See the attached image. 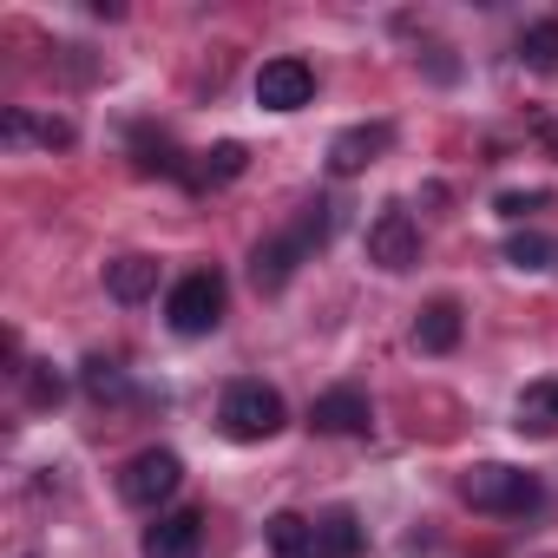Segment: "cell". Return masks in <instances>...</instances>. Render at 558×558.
<instances>
[{
	"instance_id": "8",
	"label": "cell",
	"mask_w": 558,
	"mask_h": 558,
	"mask_svg": "<svg viewBox=\"0 0 558 558\" xmlns=\"http://www.w3.org/2000/svg\"><path fill=\"white\" fill-rule=\"evenodd\" d=\"M145 558H197L204 551V512L197 506H178V512H158L145 525Z\"/></svg>"
},
{
	"instance_id": "10",
	"label": "cell",
	"mask_w": 558,
	"mask_h": 558,
	"mask_svg": "<svg viewBox=\"0 0 558 558\" xmlns=\"http://www.w3.org/2000/svg\"><path fill=\"white\" fill-rule=\"evenodd\" d=\"M310 427L316 434H368L375 427V408H368L362 388H329V395L310 401Z\"/></svg>"
},
{
	"instance_id": "12",
	"label": "cell",
	"mask_w": 558,
	"mask_h": 558,
	"mask_svg": "<svg viewBox=\"0 0 558 558\" xmlns=\"http://www.w3.org/2000/svg\"><path fill=\"white\" fill-rule=\"evenodd\" d=\"M106 296L125 303V310L132 303H151L158 296V256H138V250L132 256H112L106 263Z\"/></svg>"
},
{
	"instance_id": "22",
	"label": "cell",
	"mask_w": 558,
	"mask_h": 558,
	"mask_svg": "<svg viewBox=\"0 0 558 558\" xmlns=\"http://www.w3.org/2000/svg\"><path fill=\"white\" fill-rule=\"evenodd\" d=\"M21 388H27V401H34V408H60V401H66V375H60L53 362H27Z\"/></svg>"
},
{
	"instance_id": "5",
	"label": "cell",
	"mask_w": 558,
	"mask_h": 558,
	"mask_svg": "<svg viewBox=\"0 0 558 558\" xmlns=\"http://www.w3.org/2000/svg\"><path fill=\"white\" fill-rule=\"evenodd\" d=\"M178 486H184V460H178L171 447H145V453H132V460L119 466V499H125V506L158 512Z\"/></svg>"
},
{
	"instance_id": "14",
	"label": "cell",
	"mask_w": 558,
	"mask_h": 558,
	"mask_svg": "<svg viewBox=\"0 0 558 558\" xmlns=\"http://www.w3.org/2000/svg\"><path fill=\"white\" fill-rule=\"evenodd\" d=\"M0 138H8V151H21V145H47V151H66L80 132H73V119H34V112H8L0 119Z\"/></svg>"
},
{
	"instance_id": "19",
	"label": "cell",
	"mask_w": 558,
	"mask_h": 558,
	"mask_svg": "<svg viewBox=\"0 0 558 558\" xmlns=\"http://www.w3.org/2000/svg\"><path fill=\"white\" fill-rule=\"evenodd\" d=\"M80 388H86L93 401H132V381H125V368H119V362H106V355H86V368H80Z\"/></svg>"
},
{
	"instance_id": "16",
	"label": "cell",
	"mask_w": 558,
	"mask_h": 558,
	"mask_svg": "<svg viewBox=\"0 0 558 558\" xmlns=\"http://www.w3.org/2000/svg\"><path fill=\"white\" fill-rule=\"evenodd\" d=\"M269 551H276V558H316V519L276 512V519H269Z\"/></svg>"
},
{
	"instance_id": "20",
	"label": "cell",
	"mask_w": 558,
	"mask_h": 558,
	"mask_svg": "<svg viewBox=\"0 0 558 558\" xmlns=\"http://www.w3.org/2000/svg\"><path fill=\"white\" fill-rule=\"evenodd\" d=\"M243 165H250V151H243L236 138H223V145H210V151H204L197 178H204V184H230V178H243Z\"/></svg>"
},
{
	"instance_id": "2",
	"label": "cell",
	"mask_w": 558,
	"mask_h": 558,
	"mask_svg": "<svg viewBox=\"0 0 558 558\" xmlns=\"http://www.w3.org/2000/svg\"><path fill=\"white\" fill-rule=\"evenodd\" d=\"M460 499H466L473 512H493V519H525L545 493H538V480H532V473L499 466V460H480V466H466V473H460Z\"/></svg>"
},
{
	"instance_id": "6",
	"label": "cell",
	"mask_w": 558,
	"mask_h": 558,
	"mask_svg": "<svg viewBox=\"0 0 558 558\" xmlns=\"http://www.w3.org/2000/svg\"><path fill=\"white\" fill-rule=\"evenodd\" d=\"M310 99H316V66L310 60H296V53L263 60V73H256V106L263 112H303Z\"/></svg>"
},
{
	"instance_id": "1",
	"label": "cell",
	"mask_w": 558,
	"mask_h": 558,
	"mask_svg": "<svg viewBox=\"0 0 558 558\" xmlns=\"http://www.w3.org/2000/svg\"><path fill=\"white\" fill-rule=\"evenodd\" d=\"M329 230H336V204H310L290 230H276V236H263L256 250H250V283L263 290V296H276L290 283V276L329 243Z\"/></svg>"
},
{
	"instance_id": "15",
	"label": "cell",
	"mask_w": 558,
	"mask_h": 558,
	"mask_svg": "<svg viewBox=\"0 0 558 558\" xmlns=\"http://www.w3.org/2000/svg\"><path fill=\"white\" fill-rule=\"evenodd\" d=\"M362 545H368V532H362V512L355 506H329L316 519V558H355Z\"/></svg>"
},
{
	"instance_id": "9",
	"label": "cell",
	"mask_w": 558,
	"mask_h": 558,
	"mask_svg": "<svg viewBox=\"0 0 558 558\" xmlns=\"http://www.w3.org/2000/svg\"><path fill=\"white\" fill-rule=\"evenodd\" d=\"M388 145H395V125H388V119L349 125V132H336V145H329V171H336V178H355V171H368L375 158H388Z\"/></svg>"
},
{
	"instance_id": "4",
	"label": "cell",
	"mask_w": 558,
	"mask_h": 558,
	"mask_svg": "<svg viewBox=\"0 0 558 558\" xmlns=\"http://www.w3.org/2000/svg\"><path fill=\"white\" fill-rule=\"evenodd\" d=\"M223 303H230L223 276H217V269H191V276H178L171 296H165V323H171L178 336H210V329L223 323Z\"/></svg>"
},
{
	"instance_id": "18",
	"label": "cell",
	"mask_w": 558,
	"mask_h": 558,
	"mask_svg": "<svg viewBox=\"0 0 558 558\" xmlns=\"http://www.w3.org/2000/svg\"><path fill=\"white\" fill-rule=\"evenodd\" d=\"M132 151H138V171H165V178H184V158H178V145H171L165 132H151V125H138V132H132Z\"/></svg>"
},
{
	"instance_id": "7",
	"label": "cell",
	"mask_w": 558,
	"mask_h": 558,
	"mask_svg": "<svg viewBox=\"0 0 558 558\" xmlns=\"http://www.w3.org/2000/svg\"><path fill=\"white\" fill-rule=\"evenodd\" d=\"M368 263L388 269V276L414 269V263H421V223H414L408 210H381V217L368 223Z\"/></svg>"
},
{
	"instance_id": "21",
	"label": "cell",
	"mask_w": 558,
	"mask_h": 558,
	"mask_svg": "<svg viewBox=\"0 0 558 558\" xmlns=\"http://www.w3.org/2000/svg\"><path fill=\"white\" fill-rule=\"evenodd\" d=\"M551 256H558V243L538 236V230H512V236H506V263H512V269H545Z\"/></svg>"
},
{
	"instance_id": "11",
	"label": "cell",
	"mask_w": 558,
	"mask_h": 558,
	"mask_svg": "<svg viewBox=\"0 0 558 558\" xmlns=\"http://www.w3.org/2000/svg\"><path fill=\"white\" fill-rule=\"evenodd\" d=\"M460 329H466V310L453 296H434L421 316H414V349L421 355H453L460 349Z\"/></svg>"
},
{
	"instance_id": "17",
	"label": "cell",
	"mask_w": 558,
	"mask_h": 558,
	"mask_svg": "<svg viewBox=\"0 0 558 558\" xmlns=\"http://www.w3.org/2000/svg\"><path fill=\"white\" fill-rule=\"evenodd\" d=\"M519 66L538 73V80L558 73V21H532V27L519 34Z\"/></svg>"
},
{
	"instance_id": "23",
	"label": "cell",
	"mask_w": 558,
	"mask_h": 558,
	"mask_svg": "<svg viewBox=\"0 0 558 558\" xmlns=\"http://www.w3.org/2000/svg\"><path fill=\"white\" fill-rule=\"evenodd\" d=\"M545 204H551V191H499V197H493V210H499L506 223H525V217H538Z\"/></svg>"
},
{
	"instance_id": "13",
	"label": "cell",
	"mask_w": 558,
	"mask_h": 558,
	"mask_svg": "<svg viewBox=\"0 0 558 558\" xmlns=\"http://www.w3.org/2000/svg\"><path fill=\"white\" fill-rule=\"evenodd\" d=\"M512 427H519V434H532V440H551V434H558V375H545V381H525V388H519Z\"/></svg>"
},
{
	"instance_id": "3",
	"label": "cell",
	"mask_w": 558,
	"mask_h": 558,
	"mask_svg": "<svg viewBox=\"0 0 558 558\" xmlns=\"http://www.w3.org/2000/svg\"><path fill=\"white\" fill-rule=\"evenodd\" d=\"M217 421H223L230 440L256 447V440H276V434H283L290 408H283V395H276L269 381H230L223 401H217Z\"/></svg>"
}]
</instances>
